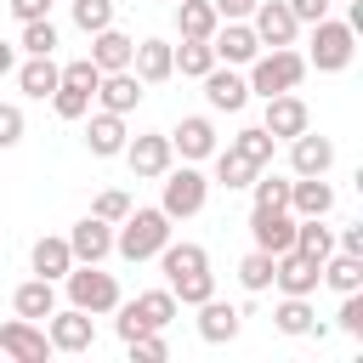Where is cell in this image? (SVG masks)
Segmentation results:
<instances>
[{
	"label": "cell",
	"instance_id": "cell-7",
	"mask_svg": "<svg viewBox=\"0 0 363 363\" xmlns=\"http://www.w3.org/2000/svg\"><path fill=\"white\" fill-rule=\"evenodd\" d=\"M125 164H130V176L136 182H159L170 164H176V147H170V136L164 130H142V136H130L125 142V153H119Z\"/></svg>",
	"mask_w": 363,
	"mask_h": 363
},
{
	"label": "cell",
	"instance_id": "cell-30",
	"mask_svg": "<svg viewBox=\"0 0 363 363\" xmlns=\"http://www.w3.org/2000/svg\"><path fill=\"white\" fill-rule=\"evenodd\" d=\"M130 306H136L142 329H170V323H176V312H182V301H176L170 289H142Z\"/></svg>",
	"mask_w": 363,
	"mask_h": 363
},
{
	"label": "cell",
	"instance_id": "cell-45",
	"mask_svg": "<svg viewBox=\"0 0 363 363\" xmlns=\"http://www.w3.org/2000/svg\"><path fill=\"white\" fill-rule=\"evenodd\" d=\"M62 79H68V85H85V91L96 96V79H102V68H96L91 57H74V62H62Z\"/></svg>",
	"mask_w": 363,
	"mask_h": 363
},
{
	"label": "cell",
	"instance_id": "cell-42",
	"mask_svg": "<svg viewBox=\"0 0 363 363\" xmlns=\"http://www.w3.org/2000/svg\"><path fill=\"white\" fill-rule=\"evenodd\" d=\"M335 329H340V335H352V340H363V289H352V295H340V312H335Z\"/></svg>",
	"mask_w": 363,
	"mask_h": 363
},
{
	"label": "cell",
	"instance_id": "cell-44",
	"mask_svg": "<svg viewBox=\"0 0 363 363\" xmlns=\"http://www.w3.org/2000/svg\"><path fill=\"white\" fill-rule=\"evenodd\" d=\"M23 130H28L23 108H17V102H0V147H17V142H23Z\"/></svg>",
	"mask_w": 363,
	"mask_h": 363
},
{
	"label": "cell",
	"instance_id": "cell-29",
	"mask_svg": "<svg viewBox=\"0 0 363 363\" xmlns=\"http://www.w3.org/2000/svg\"><path fill=\"white\" fill-rule=\"evenodd\" d=\"M318 278H323L335 295H352V289H363V255L329 250V255H323V267H318Z\"/></svg>",
	"mask_w": 363,
	"mask_h": 363
},
{
	"label": "cell",
	"instance_id": "cell-21",
	"mask_svg": "<svg viewBox=\"0 0 363 363\" xmlns=\"http://www.w3.org/2000/svg\"><path fill=\"white\" fill-rule=\"evenodd\" d=\"M142 96H147V85H142L130 68H113V74H102V79H96V96H91V102H96V108H108V113H136V102H142Z\"/></svg>",
	"mask_w": 363,
	"mask_h": 363
},
{
	"label": "cell",
	"instance_id": "cell-15",
	"mask_svg": "<svg viewBox=\"0 0 363 363\" xmlns=\"http://www.w3.org/2000/svg\"><path fill=\"white\" fill-rule=\"evenodd\" d=\"M335 170V142L318 136L312 125L301 136H289V176H329Z\"/></svg>",
	"mask_w": 363,
	"mask_h": 363
},
{
	"label": "cell",
	"instance_id": "cell-1",
	"mask_svg": "<svg viewBox=\"0 0 363 363\" xmlns=\"http://www.w3.org/2000/svg\"><path fill=\"white\" fill-rule=\"evenodd\" d=\"M153 261L164 267V289H170L182 306H199V301L216 295V272H210V250H204V244H193V238L176 244V238H170Z\"/></svg>",
	"mask_w": 363,
	"mask_h": 363
},
{
	"label": "cell",
	"instance_id": "cell-49",
	"mask_svg": "<svg viewBox=\"0 0 363 363\" xmlns=\"http://www.w3.org/2000/svg\"><path fill=\"white\" fill-rule=\"evenodd\" d=\"M210 6H216V17H221V23H238V17H250V11H255V0H210Z\"/></svg>",
	"mask_w": 363,
	"mask_h": 363
},
{
	"label": "cell",
	"instance_id": "cell-26",
	"mask_svg": "<svg viewBox=\"0 0 363 363\" xmlns=\"http://www.w3.org/2000/svg\"><path fill=\"white\" fill-rule=\"evenodd\" d=\"M272 323H278V335H323V323H318V312H312V295H284L278 306H272Z\"/></svg>",
	"mask_w": 363,
	"mask_h": 363
},
{
	"label": "cell",
	"instance_id": "cell-12",
	"mask_svg": "<svg viewBox=\"0 0 363 363\" xmlns=\"http://www.w3.org/2000/svg\"><path fill=\"white\" fill-rule=\"evenodd\" d=\"M210 51H216V62H227V68H250V62H255V51H261V40H255L250 17H238V23H216Z\"/></svg>",
	"mask_w": 363,
	"mask_h": 363
},
{
	"label": "cell",
	"instance_id": "cell-20",
	"mask_svg": "<svg viewBox=\"0 0 363 363\" xmlns=\"http://www.w3.org/2000/svg\"><path fill=\"white\" fill-rule=\"evenodd\" d=\"M62 238H68L74 261H108L113 255V221H102V216H79Z\"/></svg>",
	"mask_w": 363,
	"mask_h": 363
},
{
	"label": "cell",
	"instance_id": "cell-4",
	"mask_svg": "<svg viewBox=\"0 0 363 363\" xmlns=\"http://www.w3.org/2000/svg\"><path fill=\"white\" fill-rule=\"evenodd\" d=\"M62 289H68V306H79V312H91V318H108L125 295H119V278L113 272H102V261H74L68 272H62Z\"/></svg>",
	"mask_w": 363,
	"mask_h": 363
},
{
	"label": "cell",
	"instance_id": "cell-31",
	"mask_svg": "<svg viewBox=\"0 0 363 363\" xmlns=\"http://www.w3.org/2000/svg\"><path fill=\"white\" fill-rule=\"evenodd\" d=\"M216 23H221V17H216L210 0H176V34H182V40H210Z\"/></svg>",
	"mask_w": 363,
	"mask_h": 363
},
{
	"label": "cell",
	"instance_id": "cell-39",
	"mask_svg": "<svg viewBox=\"0 0 363 363\" xmlns=\"http://www.w3.org/2000/svg\"><path fill=\"white\" fill-rule=\"evenodd\" d=\"M125 352H130V363H164V357H170L164 329H142V335H130V340H125Z\"/></svg>",
	"mask_w": 363,
	"mask_h": 363
},
{
	"label": "cell",
	"instance_id": "cell-32",
	"mask_svg": "<svg viewBox=\"0 0 363 363\" xmlns=\"http://www.w3.org/2000/svg\"><path fill=\"white\" fill-rule=\"evenodd\" d=\"M210 159H216V182H221L227 193H233V187H250V182H255V170H261V164H255V159H244L233 142H227V147H216Z\"/></svg>",
	"mask_w": 363,
	"mask_h": 363
},
{
	"label": "cell",
	"instance_id": "cell-22",
	"mask_svg": "<svg viewBox=\"0 0 363 363\" xmlns=\"http://www.w3.org/2000/svg\"><path fill=\"white\" fill-rule=\"evenodd\" d=\"M238 329H244V312L233 306V301H199V340H210V346H227V340H238Z\"/></svg>",
	"mask_w": 363,
	"mask_h": 363
},
{
	"label": "cell",
	"instance_id": "cell-35",
	"mask_svg": "<svg viewBox=\"0 0 363 363\" xmlns=\"http://www.w3.org/2000/svg\"><path fill=\"white\" fill-rule=\"evenodd\" d=\"M57 23L51 17H34V23H23V40H17V51H28V57H51L57 51Z\"/></svg>",
	"mask_w": 363,
	"mask_h": 363
},
{
	"label": "cell",
	"instance_id": "cell-27",
	"mask_svg": "<svg viewBox=\"0 0 363 363\" xmlns=\"http://www.w3.org/2000/svg\"><path fill=\"white\" fill-rule=\"evenodd\" d=\"M130 51H136V40H130V34H119L113 23L91 34V62H96L102 74H113V68H130Z\"/></svg>",
	"mask_w": 363,
	"mask_h": 363
},
{
	"label": "cell",
	"instance_id": "cell-33",
	"mask_svg": "<svg viewBox=\"0 0 363 363\" xmlns=\"http://www.w3.org/2000/svg\"><path fill=\"white\" fill-rule=\"evenodd\" d=\"M295 250L312 255V261H323L335 250V227H323V216H295Z\"/></svg>",
	"mask_w": 363,
	"mask_h": 363
},
{
	"label": "cell",
	"instance_id": "cell-19",
	"mask_svg": "<svg viewBox=\"0 0 363 363\" xmlns=\"http://www.w3.org/2000/svg\"><path fill=\"white\" fill-rule=\"evenodd\" d=\"M125 142H130L125 113H108V108L85 113V147H91L96 159H119V153H125Z\"/></svg>",
	"mask_w": 363,
	"mask_h": 363
},
{
	"label": "cell",
	"instance_id": "cell-5",
	"mask_svg": "<svg viewBox=\"0 0 363 363\" xmlns=\"http://www.w3.org/2000/svg\"><path fill=\"white\" fill-rule=\"evenodd\" d=\"M301 57H306V68H318V74H346L352 57H357V28H352L346 17H318V23H312V45H306Z\"/></svg>",
	"mask_w": 363,
	"mask_h": 363
},
{
	"label": "cell",
	"instance_id": "cell-14",
	"mask_svg": "<svg viewBox=\"0 0 363 363\" xmlns=\"http://www.w3.org/2000/svg\"><path fill=\"white\" fill-rule=\"evenodd\" d=\"M318 267L323 261H312V255H301V250H284V255H272V289L278 295H318Z\"/></svg>",
	"mask_w": 363,
	"mask_h": 363
},
{
	"label": "cell",
	"instance_id": "cell-37",
	"mask_svg": "<svg viewBox=\"0 0 363 363\" xmlns=\"http://www.w3.org/2000/svg\"><path fill=\"white\" fill-rule=\"evenodd\" d=\"M250 193H255V204H267V210H289V176H272L267 164L255 170Z\"/></svg>",
	"mask_w": 363,
	"mask_h": 363
},
{
	"label": "cell",
	"instance_id": "cell-11",
	"mask_svg": "<svg viewBox=\"0 0 363 363\" xmlns=\"http://www.w3.org/2000/svg\"><path fill=\"white\" fill-rule=\"evenodd\" d=\"M267 102V113H261V130L272 136V142H289V136H301L306 125H312V108L295 96V91H278V96H261Z\"/></svg>",
	"mask_w": 363,
	"mask_h": 363
},
{
	"label": "cell",
	"instance_id": "cell-34",
	"mask_svg": "<svg viewBox=\"0 0 363 363\" xmlns=\"http://www.w3.org/2000/svg\"><path fill=\"white\" fill-rule=\"evenodd\" d=\"M210 68H216L210 40H182V45H176V74H182V79H204Z\"/></svg>",
	"mask_w": 363,
	"mask_h": 363
},
{
	"label": "cell",
	"instance_id": "cell-8",
	"mask_svg": "<svg viewBox=\"0 0 363 363\" xmlns=\"http://www.w3.org/2000/svg\"><path fill=\"white\" fill-rule=\"evenodd\" d=\"M164 136H170L176 159H187V164H204V159L221 147V136H216V119H210V113H182V119H176V130H164Z\"/></svg>",
	"mask_w": 363,
	"mask_h": 363
},
{
	"label": "cell",
	"instance_id": "cell-25",
	"mask_svg": "<svg viewBox=\"0 0 363 363\" xmlns=\"http://www.w3.org/2000/svg\"><path fill=\"white\" fill-rule=\"evenodd\" d=\"M11 312L45 323V318L57 312V284H51V278H28V284H17V289H11Z\"/></svg>",
	"mask_w": 363,
	"mask_h": 363
},
{
	"label": "cell",
	"instance_id": "cell-18",
	"mask_svg": "<svg viewBox=\"0 0 363 363\" xmlns=\"http://www.w3.org/2000/svg\"><path fill=\"white\" fill-rule=\"evenodd\" d=\"M130 74H136L142 85H164V79L176 74V45L159 40V34L136 40V51H130Z\"/></svg>",
	"mask_w": 363,
	"mask_h": 363
},
{
	"label": "cell",
	"instance_id": "cell-43",
	"mask_svg": "<svg viewBox=\"0 0 363 363\" xmlns=\"http://www.w3.org/2000/svg\"><path fill=\"white\" fill-rule=\"evenodd\" d=\"M91 216H102V221H125V216H130V193H125V187H102L96 204H91Z\"/></svg>",
	"mask_w": 363,
	"mask_h": 363
},
{
	"label": "cell",
	"instance_id": "cell-40",
	"mask_svg": "<svg viewBox=\"0 0 363 363\" xmlns=\"http://www.w3.org/2000/svg\"><path fill=\"white\" fill-rule=\"evenodd\" d=\"M227 142H233L244 159H255V164H272V136H267L261 125H244V130H238V136H227Z\"/></svg>",
	"mask_w": 363,
	"mask_h": 363
},
{
	"label": "cell",
	"instance_id": "cell-10",
	"mask_svg": "<svg viewBox=\"0 0 363 363\" xmlns=\"http://www.w3.org/2000/svg\"><path fill=\"white\" fill-rule=\"evenodd\" d=\"M45 340H51V352H91L96 346V323L79 306H57L45 318Z\"/></svg>",
	"mask_w": 363,
	"mask_h": 363
},
{
	"label": "cell",
	"instance_id": "cell-38",
	"mask_svg": "<svg viewBox=\"0 0 363 363\" xmlns=\"http://www.w3.org/2000/svg\"><path fill=\"white\" fill-rule=\"evenodd\" d=\"M238 284H244L250 295L272 289V255H267V250H250V255L238 261Z\"/></svg>",
	"mask_w": 363,
	"mask_h": 363
},
{
	"label": "cell",
	"instance_id": "cell-47",
	"mask_svg": "<svg viewBox=\"0 0 363 363\" xmlns=\"http://www.w3.org/2000/svg\"><path fill=\"white\" fill-rule=\"evenodd\" d=\"M17 23H34V17H51V0H6Z\"/></svg>",
	"mask_w": 363,
	"mask_h": 363
},
{
	"label": "cell",
	"instance_id": "cell-46",
	"mask_svg": "<svg viewBox=\"0 0 363 363\" xmlns=\"http://www.w3.org/2000/svg\"><path fill=\"white\" fill-rule=\"evenodd\" d=\"M284 6L295 11V23H301V28H312L318 17H329V6H335V0H284Z\"/></svg>",
	"mask_w": 363,
	"mask_h": 363
},
{
	"label": "cell",
	"instance_id": "cell-48",
	"mask_svg": "<svg viewBox=\"0 0 363 363\" xmlns=\"http://www.w3.org/2000/svg\"><path fill=\"white\" fill-rule=\"evenodd\" d=\"M335 250H346V255H363V221L340 227V233H335Z\"/></svg>",
	"mask_w": 363,
	"mask_h": 363
},
{
	"label": "cell",
	"instance_id": "cell-36",
	"mask_svg": "<svg viewBox=\"0 0 363 363\" xmlns=\"http://www.w3.org/2000/svg\"><path fill=\"white\" fill-rule=\"evenodd\" d=\"M51 108H57V119H85L91 113V91L85 85H68V79H57V91H51Z\"/></svg>",
	"mask_w": 363,
	"mask_h": 363
},
{
	"label": "cell",
	"instance_id": "cell-13",
	"mask_svg": "<svg viewBox=\"0 0 363 363\" xmlns=\"http://www.w3.org/2000/svg\"><path fill=\"white\" fill-rule=\"evenodd\" d=\"M199 85H204V102H210L216 113H244V108H250V79H244L238 68H227V62H216Z\"/></svg>",
	"mask_w": 363,
	"mask_h": 363
},
{
	"label": "cell",
	"instance_id": "cell-6",
	"mask_svg": "<svg viewBox=\"0 0 363 363\" xmlns=\"http://www.w3.org/2000/svg\"><path fill=\"white\" fill-rule=\"evenodd\" d=\"M210 204V176L199 170V164H170L164 176H159V210L170 216V221H187V216H199Z\"/></svg>",
	"mask_w": 363,
	"mask_h": 363
},
{
	"label": "cell",
	"instance_id": "cell-24",
	"mask_svg": "<svg viewBox=\"0 0 363 363\" xmlns=\"http://www.w3.org/2000/svg\"><path fill=\"white\" fill-rule=\"evenodd\" d=\"M28 267H34V278H51V284H62V272L74 267V250H68V238H57V233L34 238V250H28Z\"/></svg>",
	"mask_w": 363,
	"mask_h": 363
},
{
	"label": "cell",
	"instance_id": "cell-41",
	"mask_svg": "<svg viewBox=\"0 0 363 363\" xmlns=\"http://www.w3.org/2000/svg\"><path fill=\"white\" fill-rule=\"evenodd\" d=\"M113 23V0H74V28L79 34H96Z\"/></svg>",
	"mask_w": 363,
	"mask_h": 363
},
{
	"label": "cell",
	"instance_id": "cell-3",
	"mask_svg": "<svg viewBox=\"0 0 363 363\" xmlns=\"http://www.w3.org/2000/svg\"><path fill=\"white\" fill-rule=\"evenodd\" d=\"M244 79H250V96H278V91H301V79H306V57H301L295 45H261Z\"/></svg>",
	"mask_w": 363,
	"mask_h": 363
},
{
	"label": "cell",
	"instance_id": "cell-50",
	"mask_svg": "<svg viewBox=\"0 0 363 363\" xmlns=\"http://www.w3.org/2000/svg\"><path fill=\"white\" fill-rule=\"evenodd\" d=\"M11 68H17V45H6V40H0V79H6Z\"/></svg>",
	"mask_w": 363,
	"mask_h": 363
},
{
	"label": "cell",
	"instance_id": "cell-2",
	"mask_svg": "<svg viewBox=\"0 0 363 363\" xmlns=\"http://www.w3.org/2000/svg\"><path fill=\"white\" fill-rule=\"evenodd\" d=\"M164 244H170V216L159 204L153 210H136L130 204V216L113 221V255H125V261H153Z\"/></svg>",
	"mask_w": 363,
	"mask_h": 363
},
{
	"label": "cell",
	"instance_id": "cell-16",
	"mask_svg": "<svg viewBox=\"0 0 363 363\" xmlns=\"http://www.w3.org/2000/svg\"><path fill=\"white\" fill-rule=\"evenodd\" d=\"M250 238H255V250L284 255V250H295V216H289V210L255 204V210H250Z\"/></svg>",
	"mask_w": 363,
	"mask_h": 363
},
{
	"label": "cell",
	"instance_id": "cell-23",
	"mask_svg": "<svg viewBox=\"0 0 363 363\" xmlns=\"http://www.w3.org/2000/svg\"><path fill=\"white\" fill-rule=\"evenodd\" d=\"M335 210V187L323 176H295L289 182V216H329Z\"/></svg>",
	"mask_w": 363,
	"mask_h": 363
},
{
	"label": "cell",
	"instance_id": "cell-9",
	"mask_svg": "<svg viewBox=\"0 0 363 363\" xmlns=\"http://www.w3.org/2000/svg\"><path fill=\"white\" fill-rule=\"evenodd\" d=\"M0 357H11V363H45V357H51L45 323H34V318H6V323H0Z\"/></svg>",
	"mask_w": 363,
	"mask_h": 363
},
{
	"label": "cell",
	"instance_id": "cell-17",
	"mask_svg": "<svg viewBox=\"0 0 363 363\" xmlns=\"http://www.w3.org/2000/svg\"><path fill=\"white\" fill-rule=\"evenodd\" d=\"M250 28H255L261 45H295V34H301V23H295V11H289L284 0H255Z\"/></svg>",
	"mask_w": 363,
	"mask_h": 363
},
{
	"label": "cell",
	"instance_id": "cell-28",
	"mask_svg": "<svg viewBox=\"0 0 363 363\" xmlns=\"http://www.w3.org/2000/svg\"><path fill=\"white\" fill-rule=\"evenodd\" d=\"M11 74H17V91L34 96V102H45V96L57 91V79H62V68H57L51 57H28V62H17Z\"/></svg>",
	"mask_w": 363,
	"mask_h": 363
}]
</instances>
